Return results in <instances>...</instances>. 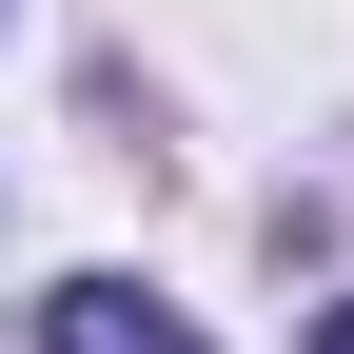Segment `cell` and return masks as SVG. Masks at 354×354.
<instances>
[{
  "label": "cell",
  "instance_id": "6da1fadb",
  "mask_svg": "<svg viewBox=\"0 0 354 354\" xmlns=\"http://www.w3.org/2000/svg\"><path fill=\"white\" fill-rule=\"evenodd\" d=\"M39 354H197V315L138 295V276H59L39 295Z\"/></svg>",
  "mask_w": 354,
  "mask_h": 354
},
{
  "label": "cell",
  "instance_id": "7a4b0ae2",
  "mask_svg": "<svg viewBox=\"0 0 354 354\" xmlns=\"http://www.w3.org/2000/svg\"><path fill=\"white\" fill-rule=\"evenodd\" d=\"M315 354H354V295H335V315H315Z\"/></svg>",
  "mask_w": 354,
  "mask_h": 354
}]
</instances>
